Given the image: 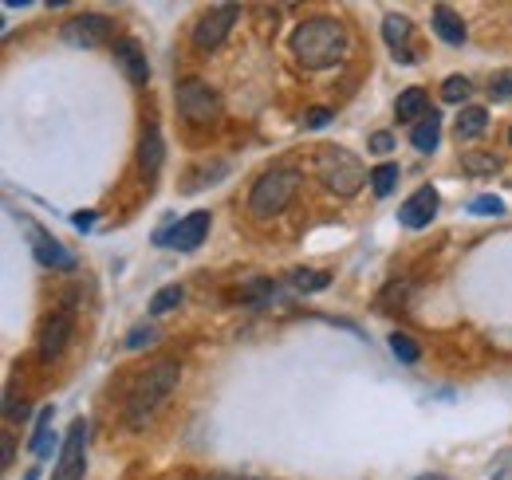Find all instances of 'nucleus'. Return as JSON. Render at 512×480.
Here are the masks:
<instances>
[{
    "instance_id": "f257e3e1",
    "label": "nucleus",
    "mask_w": 512,
    "mask_h": 480,
    "mask_svg": "<svg viewBox=\"0 0 512 480\" xmlns=\"http://www.w3.org/2000/svg\"><path fill=\"white\" fill-rule=\"evenodd\" d=\"M292 56L308 71H323L347 56V28L335 16H312L292 32Z\"/></svg>"
},
{
    "instance_id": "f03ea898",
    "label": "nucleus",
    "mask_w": 512,
    "mask_h": 480,
    "mask_svg": "<svg viewBox=\"0 0 512 480\" xmlns=\"http://www.w3.org/2000/svg\"><path fill=\"white\" fill-rule=\"evenodd\" d=\"M178 378H182V366H178L174 359L154 362V366L134 382V390H130V398H127V421L130 425H142V421L150 418V414H154V410L174 394Z\"/></svg>"
},
{
    "instance_id": "7ed1b4c3",
    "label": "nucleus",
    "mask_w": 512,
    "mask_h": 480,
    "mask_svg": "<svg viewBox=\"0 0 512 480\" xmlns=\"http://www.w3.org/2000/svg\"><path fill=\"white\" fill-rule=\"evenodd\" d=\"M316 178L335 197H355L363 189V181H371V170H363V162L343 146H320L316 150Z\"/></svg>"
},
{
    "instance_id": "20e7f679",
    "label": "nucleus",
    "mask_w": 512,
    "mask_h": 480,
    "mask_svg": "<svg viewBox=\"0 0 512 480\" xmlns=\"http://www.w3.org/2000/svg\"><path fill=\"white\" fill-rule=\"evenodd\" d=\"M296 189H300V170H292V166H280V170L260 174L253 185V193H249L253 217H260V221L280 217V213L288 209V201L296 197Z\"/></svg>"
},
{
    "instance_id": "39448f33",
    "label": "nucleus",
    "mask_w": 512,
    "mask_h": 480,
    "mask_svg": "<svg viewBox=\"0 0 512 480\" xmlns=\"http://www.w3.org/2000/svg\"><path fill=\"white\" fill-rule=\"evenodd\" d=\"M178 111L190 126H213L221 119V99L205 79H182L178 83Z\"/></svg>"
},
{
    "instance_id": "423d86ee",
    "label": "nucleus",
    "mask_w": 512,
    "mask_h": 480,
    "mask_svg": "<svg viewBox=\"0 0 512 480\" xmlns=\"http://www.w3.org/2000/svg\"><path fill=\"white\" fill-rule=\"evenodd\" d=\"M237 16H241L237 4H217V8H209V12L197 20V28H193V48H197V52H217V48L225 44V36L233 32Z\"/></svg>"
},
{
    "instance_id": "0eeeda50",
    "label": "nucleus",
    "mask_w": 512,
    "mask_h": 480,
    "mask_svg": "<svg viewBox=\"0 0 512 480\" xmlns=\"http://www.w3.org/2000/svg\"><path fill=\"white\" fill-rule=\"evenodd\" d=\"M111 36H115V28L99 12H79L64 24V44L71 48H103V44H111Z\"/></svg>"
},
{
    "instance_id": "6e6552de",
    "label": "nucleus",
    "mask_w": 512,
    "mask_h": 480,
    "mask_svg": "<svg viewBox=\"0 0 512 480\" xmlns=\"http://www.w3.org/2000/svg\"><path fill=\"white\" fill-rule=\"evenodd\" d=\"M83 469H87V421H71L64 441V453H60V465L52 480H83Z\"/></svg>"
},
{
    "instance_id": "1a4fd4ad",
    "label": "nucleus",
    "mask_w": 512,
    "mask_h": 480,
    "mask_svg": "<svg viewBox=\"0 0 512 480\" xmlns=\"http://www.w3.org/2000/svg\"><path fill=\"white\" fill-rule=\"evenodd\" d=\"M434 217H438V189H434V185L414 189V193L402 201V209H398V225H402V229H426Z\"/></svg>"
},
{
    "instance_id": "9d476101",
    "label": "nucleus",
    "mask_w": 512,
    "mask_h": 480,
    "mask_svg": "<svg viewBox=\"0 0 512 480\" xmlns=\"http://www.w3.org/2000/svg\"><path fill=\"white\" fill-rule=\"evenodd\" d=\"M205 237H209V213H190L186 221L162 229V233H158V244H170V248H178V252H193Z\"/></svg>"
},
{
    "instance_id": "9b49d317",
    "label": "nucleus",
    "mask_w": 512,
    "mask_h": 480,
    "mask_svg": "<svg viewBox=\"0 0 512 480\" xmlns=\"http://www.w3.org/2000/svg\"><path fill=\"white\" fill-rule=\"evenodd\" d=\"M67 339H71V311H60L40 327V359L52 362L67 347Z\"/></svg>"
},
{
    "instance_id": "f8f14e48",
    "label": "nucleus",
    "mask_w": 512,
    "mask_h": 480,
    "mask_svg": "<svg viewBox=\"0 0 512 480\" xmlns=\"http://www.w3.org/2000/svg\"><path fill=\"white\" fill-rule=\"evenodd\" d=\"M162 158H166L162 134H158V126H146L142 138H138V170H142V178H158Z\"/></svg>"
},
{
    "instance_id": "ddd939ff",
    "label": "nucleus",
    "mask_w": 512,
    "mask_h": 480,
    "mask_svg": "<svg viewBox=\"0 0 512 480\" xmlns=\"http://www.w3.org/2000/svg\"><path fill=\"white\" fill-rule=\"evenodd\" d=\"M115 63L123 67V75H127L134 87H142V83L150 79V63H146V52H142L134 40H119V44H115Z\"/></svg>"
},
{
    "instance_id": "4468645a",
    "label": "nucleus",
    "mask_w": 512,
    "mask_h": 480,
    "mask_svg": "<svg viewBox=\"0 0 512 480\" xmlns=\"http://www.w3.org/2000/svg\"><path fill=\"white\" fill-rule=\"evenodd\" d=\"M434 32L446 40L449 48H461V44H465V36H469V32H465V20H461L453 8H446V4H438V8H434Z\"/></svg>"
},
{
    "instance_id": "2eb2a0df",
    "label": "nucleus",
    "mask_w": 512,
    "mask_h": 480,
    "mask_svg": "<svg viewBox=\"0 0 512 480\" xmlns=\"http://www.w3.org/2000/svg\"><path fill=\"white\" fill-rule=\"evenodd\" d=\"M394 111H398V119L402 122H418L430 115V99H426V91L422 87H410V91H402L398 95V103H394Z\"/></svg>"
},
{
    "instance_id": "dca6fc26",
    "label": "nucleus",
    "mask_w": 512,
    "mask_h": 480,
    "mask_svg": "<svg viewBox=\"0 0 512 480\" xmlns=\"http://www.w3.org/2000/svg\"><path fill=\"white\" fill-rule=\"evenodd\" d=\"M36 260L44 264V268H56V272H71L75 268V256L60 248L56 240H48L44 233H36Z\"/></svg>"
},
{
    "instance_id": "f3484780",
    "label": "nucleus",
    "mask_w": 512,
    "mask_h": 480,
    "mask_svg": "<svg viewBox=\"0 0 512 480\" xmlns=\"http://www.w3.org/2000/svg\"><path fill=\"white\" fill-rule=\"evenodd\" d=\"M410 142H414L422 154H434V150H438V142H442V115H438V111H430L426 119L410 130Z\"/></svg>"
},
{
    "instance_id": "a211bd4d",
    "label": "nucleus",
    "mask_w": 512,
    "mask_h": 480,
    "mask_svg": "<svg viewBox=\"0 0 512 480\" xmlns=\"http://www.w3.org/2000/svg\"><path fill=\"white\" fill-rule=\"evenodd\" d=\"M485 126H489V111H485V107H465V111L457 115L453 134H457V142H473V138H477Z\"/></svg>"
},
{
    "instance_id": "6ab92c4d",
    "label": "nucleus",
    "mask_w": 512,
    "mask_h": 480,
    "mask_svg": "<svg viewBox=\"0 0 512 480\" xmlns=\"http://www.w3.org/2000/svg\"><path fill=\"white\" fill-rule=\"evenodd\" d=\"M28 449H32L36 457H48V453L56 449V433H52V410H40V418H36V433H32Z\"/></svg>"
},
{
    "instance_id": "aec40b11",
    "label": "nucleus",
    "mask_w": 512,
    "mask_h": 480,
    "mask_svg": "<svg viewBox=\"0 0 512 480\" xmlns=\"http://www.w3.org/2000/svg\"><path fill=\"white\" fill-rule=\"evenodd\" d=\"M383 40L394 48V56H398V52H406L402 44L410 40V20H406V16H398V12L383 16Z\"/></svg>"
},
{
    "instance_id": "412c9836",
    "label": "nucleus",
    "mask_w": 512,
    "mask_h": 480,
    "mask_svg": "<svg viewBox=\"0 0 512 480\" xmlns=\"http://www.w3.org/2000/svg\"><path fill=\"white\" fill-rule=\"evenodd\" d=\"M288 284H292L296 292H323V288L331 284V276H327V272H316V268H296V272L288 276Z\"/></svg>"
},
{
    "instance_id": "4be33fe9",
    "label": "nucleus",
    "mask_w": 512,
    "mask_h": 480,
    "mask_svg": "<svg viewBox=\"0 0 512 480\" xmlns=\"http://www.w3.org/2000/svg\"><path fill=\"white\" fill-rule=\"evenodd\" d=\"M182 300H186L182 284H166V288H158V292H154V300H150V315H166V311H174Z\"/></svg>"
},
{
    "instance_id": "5701e85b",
    "label": "nucleus",
    "mask_w": 512,
    "mask_h": 480,
    "mask_svg": "<svg viewBox=\"0 0 512 480\" xmlns=\"http://www.w3.org/2000/svg\"><path fill=\"white\" fill-rule=\"evenodd\" d=\"M394 185H398V166H394V162H383V166L371 170V189H375V197H390Z\"/></svg>"
},
{
    "instance_id": "b1692460",
    "label": "nucleus",
    "mask_w": 512,
    "mask_h": 480,
    "mask_svg": "<svg viewBox=\"0 0 512 480\" xmlns=\"http://www.w3.org/2000/svg\"><path fill=\"white\" fill-rule=\"evenodd\" d=\"M469 95H473V83L465 75H449L446 83H442V99L446 103H465Z\"/></svg>"
},
{
    "instance_id": "393cba45",
    "label": "nucleus",
    "mask_w": 512,
    "mask_h": 480,
    "mask_svg": "<svg viewBox=\"0 0 512 480\" xmlns=\"http://www.w3.org/2000/svg\"><path fill=\"white\" fill-rule=\"evenodd\" d=\"M461 166H465L469 174H497V170H501V158H493V154H465Z\"/></svg>"
},
{
    "instance_id": "a878e982",
    "label": "nucleus",
    "mask_w": 512,
    "mask_h": 480,
    "mask_svg": "<svg viewBox=\"0 0 512 480\" xmlns=\"http://www.w3.org/2000/svg\"><path fill=\"white\" fill-rule=\"evenodd\" d=\"M469 213H477V217H505V201L501 197H473L469 201Z\"/></svg>"
},
{
    "instance_id": "bb28decb",
    "label": "nucleus",
    "mask_w": 512,
    "mask_h": 480,
    "mask_svg": "<svg viewBox=\"0 0 512 480\" xmlns=\"http://www.w3.org/2000/svg\"><path fill=\"white\" fill-rule=\"evenodd\" d=\"M390 351H394V355H398V359H402V362H418V359H422V351H418V343H414L410 335H398V331L390 335Z\"/></svg>"
},
{
    "instance_id": "cd10ccee",
    "label": "nucleus",
    "mask_w": 512,
    "mask_h": 480,
    "mask_svg": "<svg viewBox=\"0 0 512 480\" xmlns=\"http://www.w3.org/2000/svg\"><path fill=\"white\" fill-rule=\"evenodd\" d=\"M489 99H493V103L512 99V71H501V75H493V79H489Z\"/></svg>"
},
{
    "instance_id": "c85d7f7f",
    "label": "nucleus",
    "mask_w": 512,
    "mask_h": 480,
    "mask_svg": "<svg viewBox=\"0 0 512 480\" xmlns=\"http://www.w3.org/2000/svg\"><path fill=\"white\" fill-rule=\"evenodd\" d=\"M154 343V327H134L127 335V351H138V347H150Z\"/></svg>"
},
{
    "instance_id": "c756f323",
    "label": "nucleus",
    "mask_w": 512,
    "mask_h": 480,
    "mask_svg": "<svg viewBox=\"0 0 512 480\" xmlns=\"http://www.w3.org/2000/svg\"><path fill=\"white\" fill-rule=\"evenodd\" d=\"M493 480H512V449H505V453L493 461Z\"/></svg>"
},
{
    "instance_id": "7c9ffc66",
    "label": "nucleus",
    "mask_w": 512,
    "mask_h": 480,
    "mask_svg": "<svg viewBox=\"0 0 512 480\" xmlns=\"http://www.w3.org/2000/svg\"><path fill=\"white\" fill-rule=\"evenodd\" d=\"M327 122H331V111H327V107H312V111L304 115V126H312V130H316V126H327Z\"/></svg>"
},
{
    "instance_id": "2f4dec72",
    "label": "nucleus",
    "mask_w": 512,
    "mask_h": 480,
    "mask_svg": "<svg viewBox=\"0 0 512 480\" xmlns=\"http://www.w3.org/2000/svg\"><path fill=\"white\" fill-rule=\"evenodd\" d=\"M371 150H375V154H390V150H394V138H390L386 130L371 134Z\"/></svg>"
},
{
    "instance_id": "473e14b6",
    "label": "nucleus",
    "mask_w": 512,
    "mask_h": 480,
    "mask_svg": "<svg viewBox=\"0 0 512 480\" xmlns=\"http://www.w3.org/2000/svg\"><path fill=\"white\" fill-rule=\"evenodd\" d=\"M91 225H95V213H79L75 217V229H91Z\"/></svg>"
},
{
    "instance_id": "72a5a7b5",
    "label": "nucleus",
    "mask_w": 512,
    "mask_h": 480,
    "mask_svg": "<svg viewBox=\"0 0 512 480\" xmlns=\"http://www.w3.org/2000/svg\"><path fill=\"white\" fill-rule=\"evenodd\" d=\"M422 480H446V477H422Z\"/></svg>"
},
{
    "instance_id": "f704fd0d",
    "label": "nucleus",
    "mask_w": 512,
    "mask_h": 480,
    "mask_svg": "<svg viewBox=\"0 0 512 480\" xmlns=\"http://www.w3.org/2000/svg\"><path fill=\"white\" fill-rule=\"evenodd\" d=\"M509 142H512V130H509Z\"/></svg>"
}]
</instances>
